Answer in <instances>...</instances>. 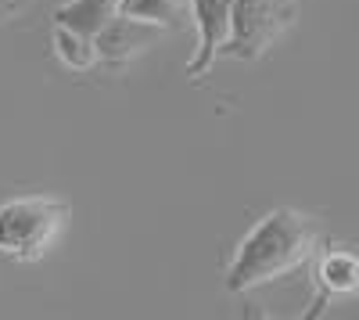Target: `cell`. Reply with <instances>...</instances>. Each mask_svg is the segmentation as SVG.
I'll return each mask as SVG.
<instances>
[{
  "mask_svg": "<svg viewBox=\"0 0 359 320\" xmlns=\"http://www.w3.org/2000/svg\"><path fill=\"white\" fill-rule=\"evenodd\" d=\"M320 230L316 223L298 209H269L237 245L230 267H226V288L233 295L262 288L269 281H280L294 274L316 248Z\"/></svg>",
  "mask_w": 359,
  "mask_h": 320,
  "instance_id": "6da1fadb",
  "label": "cell"
},
{
  "mask_svg": "<svg viewBox=\"0 0 359 320\" xmlns=\"http://www.w3.org/2000/svg\"><path fill=\"white\" fill-rule=\"evenodd\" d=\"M69 227V201L54 194H18L0 201V255L15 263L43 259Z\"/></svg>",
  "mask_w": 359,
  "mask_h": 320,
  "instance_id": "7a4b0ae2",
  "label": "cell"
},
{
  "mask_svg": "<svg viewBox=\"0 0 359 320\" xmlns=\"http://www.w3.org/2000/svg\"><path fill=\"white\" fill-rule=\"evenodd\" d=\"M294 15H298L294 0H233L230 36L219 47V54L241 58V62H259L294 25Z\"/></svg>",
  "mask_w": 359,
  "mask_h": 320,
  "instance_id": "3957f363",
  "label": "cell"
},
{
  "mask_svg": "<svg viewBox=\"0 0 359 320\" xmlns=\"http://www.w3.org/2000/svg\"><path fill=\"white\" fill-rule=\"evenodd\" d=\"M230 15H233V0H191V18L198 29V54L187 62L191 79L205 76L219 58V47L230 36Z\"/></svg>",
  "mask_w": 359,
  "mask_h": 320,
  "instance_id": "277c9868",
  "label": "cell"
},
{
  "mask_svg": "<svg viewBox=\"0 0 359 320\" xmlns=\"http://www.w3.org/2000/svg\"><path fill=\"white\" fill-rule=\"evenodd\" d=\"M118 8H123V0H69L54 11V25L69 29L97 51V36L118 18Z\"/></svg>",
  "mask_w": 359,
  "mask_h": 320,
  "instance_id": "5b68a950",
  "label": "cell"
},
{
  "mask_svg": "<svg viewBox=\"0 0 359 320\" xmlns=\"http://www.w3.org/2000/svg\"><path fill=\"white\" fill-rule=\"evenodd\" d=\"M118 15H126L140 25H158L172 29L191 15V0H123Z\"/></svg>",
  "mask_w": 359,
  "mask_h": 320,
  "instance_id": "8992f818",
  "label": "cell"
},
{
  "mask_svg": "<svg viewBox=\"0 0 359 320\" xmlns=\"http://www.w3.org/2000/svg\"><path fill=\"white\" fill-rule=\"evenodd\" d=\"M320 284L334 295H348L359 292V255L352 252H327L320 259Z\"/></svg>",
  "mask_w": 359,
  "mask_h": 320,
  "instance_id": "52a82bcc",
  "label": "cell"
},
{
  "mask_svg": "<svg viewBox=\"0 0 359 320\" xmlns=\"http://www.w3.org/2000/svg\"><path fill=\"white\" fill-rule=\"evenodd\" d=\"M29 0H0V22H8L11 15H18Z\"/></svg>",
  "mask_w": 359,
  "mask_h": 320,
  "instance_id": "ba28073f",
  "label": "cell"
}]
</instances>
